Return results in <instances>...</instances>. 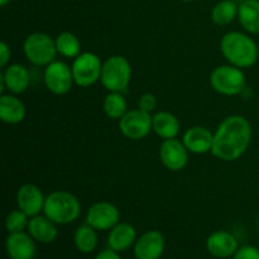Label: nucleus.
Listing matches in <instances>:
<instances>
[{
	"mask_svg": "<svg viewBox=\"0 0 259 259\" xmlns=\"http://www.w3.org/2000/svg\"><path fill=\"white\" fill-rule=\"evenodd\" d=\"M55 42L57 52L60 53V55H62L63 57L76 58L80 55V40H78V38L76 37L75 34H72V33H61V34L57 35Z\"/></svg>",
	"mask_w": 259,
	"mask_h": 259,
	"instance_id": "nucleus-25",
	"label": "nucleus"
},
{
	"mask_svg": "<svg viewBox=\"0 0 259 259\" xmlns=\"http://www.w3.org/2000/svg\"><path fill=\"white\" fill-rule=\"evenodd\" d=\"M210 83L222 95H238L245 86V76L239 67L233 65L219 66L210 75Z\"/></svg>",
	"mask_w": 259,
	"mask_h": 259,
	"instance_id": "nucleus-6",
	"label": "nucleus"
},
{
	"mask_svg": "<svg viewBox=\"0 0 259 259\" xmlns=\"http://www.w3.org/2000/svg\"><path fill=\"white\" fill-rule=\"evenodd\" d=\"M152 118L151 114L141 109L129 110L119 119V129L126 138L139 141L146 138L152 131Z\"/></svg>",
	"mask_w": 259,
	"mask_h": 259,
	"instance_id": "nucleus-8",
	"label": "nucleus"
},
{
	"mask_svg": "<svg viewBox=\"0 0 259 259\" xmlns=\"http://www.w3.org/2000/svg\"><path fill=\"white\" fill-rule=\"evenodd\" d=\"M5 249L10 259H33L37 250L34 239L24 232L10 233L5 240Z\"/></svg>",
	"mask_w": 259,
	"mask_h": 259,
	"instance_id": "nucleus-14",
	"label": "nucleus"
},
{
	"mask_svg": "<svg viewBox=\"0 0 259 259\" xmlns=\"http://www.w3.org/2000/svg\"><path fill=\"white\" fill-rule=\"evenodd\" d=\"M223 56L230 65L247 68L254 65L258 58V47L254 40L240 32H229L220 42Z\"/></svg>",
	"mask_w": 259,
	"mask_h": 259,
	"instance_id": "nucleus-2",
	"label": "nucleus"
},
{
	"mask_svg": "<svg viewBox=\"0 0 259 259\" xmlns=\"http://www.w3.org/2000/svg\"><path fill=\"white\" fill-rule=\"evenodd\" d=\"M23 51L27 60L34 66H48L57 55L56 42L46 33H32L25 38Z\"/></svg>",
	"mask_w": 259,
	"mask_h": 259,
	"instance_id": "nucleus-5",
	"label": "nucleus"
},
{
	"mask_svg": "<svg viewBox=\"0 0 259 259\" xmlns=\"http://www.w3.org/2000/svg\"><path fill=\"white\" fill-rule=\"evenodd\" d=\"M250 139L252 128L249 121L240 115L228 116L215 132L211 153L223 161H235L247 151Z\"/></svg>",
	"mask_w": 259,
	"mask_h": 259,
	"instance_id": "nucleus-1",
	"label": "nucleus"
},
{
	"mask_svg": "<svg viewBox=\"0 0 259 259\" xmlns=\"http://www.w3.org/2000/svg\"><path fill=\"white\" fill-rule=\"evenodd\" d=\"M45 201L46 197L43 196L42 191L35 185H23L17 192L18 209L24 211L30 218L39 215V212L43 211Z\"/></svg>",
	"mask_w": 259,
	"mask_h": 259,
	"instance_id": "nucleus-13",
	"label": "nucleus"
},
{
	"mask_svg": "<svg viewBox=\"0 0 259 259\" xmlns=\"http://www.w3.org/2000/svg\"><path fill=\"white\" fill-rule=\"evenodd\" d=\"M25 106L17 96L2 95L0 98V119L7 124H18L24 119Z\"/></svg>",
	"mask_w": 259,
	"mask_h": 259,
	"instance_id": "nucleus-21",
	"label": "nucleus"
},
{
	"mask_svg": "<svg viewBox=\"0 0 259 259\" xmlns=\"http://www.w3.org/2000/svg\"><path fill=\"white\" fill-rule=\"evenodd\" d=\"M43 212L56 224H70L80 217L81 204L75 195L60 190L46 197Z\"/></svg>",
	"mask_w": 259,
	"mask_h": 259,
	"instance_id": "nucleus-3",
	"label": "nucleus"
},
{
	"mask_svg": "<svg viewBox=\"0 0 259 259\" xmlns=\"http://www.w3.org/2000/svg\"><path fill=\"white\" fill-rule=\"evenodd\" d=\"M152 131L162 139L176 138L180 133V121L168 111H158L152 118Z\"/></svg>",
	"mask_w": 259,
	"mask_h": 259,
	"instance_id": "nucleus-20",
	"label": "nucleus"
},
{
	"mask_svg": "<svg viewBox=\"0 0 259 259\" xmlns=\"http://www.w3.org/2000/svg\"><path fill=\"white\" fill-rule=\"evenodd\" d=\"M73 243L78 252L85 253V254L94 252L98 245V235H96L95 229L88 224L81 225L73 235Z\"/></svg>",
	"mask_w": 259,
	"mask_h": 259,
	"instance_id": "nucleus-23",
	"label": "nucleus"
},
{
	"mask_svg": "<svg viewBox=\"0 0 259 259\" xmlns=\"http://www.w3.org/2000/svg\"><path fill=\"white\" fill-rule=\"evenodd\" d=\"M164 250V238L158 230H149L137 239L134 255L137 259H159Z\"/></svg>",
	"mask_w": 259,
	"mask_h": 259,
	"instance_id": "nucleus-12",
	"label": "nucleus"
},
{
	"mask_svg": "<svg viewBox=\"0 0 259 259\" xmlns=\"http://www.w3.org/2000/svg\"><path fill=\"white\" fill-rule=\"evenodd\" d=\"M137 242V232L129 223H118L110 229L108 237V245L115 252H124Z\"/></svg>",
	"mask_w": 259,
	"mask_h": 259,
	"instance_id": "nucleus-18",
	"label": "nucleus"
},
{
	"mask_svg": "<svg viewBox=\"0 0 259 259\" xmlns=\"http://www.w3.org/2000/svg\"><path fill=\"white\" fill-rule=\"evenodd\" d=\"M181 2H194V0H181Z\"/></svg>",
	"mask_w": 259,
	"mask_h": 259,
	"instance_id": "nucleus-33",
	"label": "nucleus"
},
{
	"mask_svg": "<svg viewBox=\"0 0 259 259\" xmlns=\"http://www.w3.org/2000/svg\"><path fill=\"white\" fill-rule=\"evenodd\" d=\"M28 215L20 209L14 210V211L9 212L5 218V229L10 233H19L23 232L25 228H28L29 220H28Z\"/></svg>",
	"mask_w": 259,
	"mask_h": 259,
	"instance_id": "nucleus-27",
	"label": "nucleus"
},
{
	"mask_svg": "<svg viewBox=\"0 0 259 259\" xmlns=\"http://www.w3.org/2000/svg\"><path fill=\"white\" fill-rule=\"evenodd\" d=\"M72 70L61 61H53L45 70V83L48 90L55 95H65L72 88Z\"/></svg>",
	"mask_w": 259,
	"mask_h": 259,
	"instance_id": "nucleus-9",
	"label": "nucleus"
},
{
	"mask_svg": "<svg viewBox=\"0 0 259 259\" xmlns=\"http://www.w3.org/2000/svg\"><path fill=\"white\" fill-rule=\"evenodd\" d=\"M27 229L33 239L39 243H43V244L53 243L58 237V230L57 227H56V223L48 219L46 215L45 217L35 215V217L30 218Z\"/></svg>",
	"mask_w": 259,
	"mask_h": 259,
	"instance_id": "nucleus-17",
	"label": "nucleus"
},
{
	"mask_svg": "<svg viewBox=\"0 0 259 259\" xmlns=\"http://www.w3.org/2000/svg\"><path fill=\"white\" fill-rule=\"evenodd\" d=\"M9 2L10 0H0V5H2V7H5V5H7Z\"/></svg>",
	"mask_w": 259,
	"mask_h": 259,
	"instance_id": "nucleus-32",
	"label": "nucleus"
},
{
	"mask_svg": "<svg viewBox=\"0 0 259 259\" xmlns=\"http://www.w3.org/2000/svg\"><path fill=\"white\" fill-rule=\"evenodd\" d=\"M239 5L234 0H222L214 7L211 19L217 25H228L238 17Z\"/></svg>",
	"mask_w": 259,
	"mask_h": 259,
	"instance_id": "nucleus-24",
	"label": "nucleus"
},
{
	"mask_svg": "<svg viewBox=\"0 0 259 259\" xmlns=\"http://www.w3.org/2000/svg\"><path fill=\"white\" fill-rule=\"evenodd\" d=\"M72 75L76 85L88 88L100 80L103 65L95 53H80L72 63Z\"/></svg>",
	"mask_w": 259,
	"mask_h": 259,
	"instance_id": "nucleus-7",
	"label": "nucleus"
},
{
	"mask_svg": "<svg viewBox=\"0 0 259 259\" xmlns=\"http://www.w3.org/2000/svg\"><path fill=\"white\" fill-rule=\"evenodd\" d=\"M207 252L217 258H229L238 250V240L230 233L219 230L209 235L206 240Z\"/></svg>",
	"mask_w": 259,
	"mask_h": 259,
	"instance_id": "nucleus-15",
	"label": "nucleus"
},
{
	"mask_svg": "<svg viewBox=\"0 0 259 259\" xmlns=\"http://www.w3.org/2000/svg\"><path fill=\"white\" fill-rule=\"evenodd\" d=\"M157 108V99L153 94H144L138 100V109L151 114L152 111L156 110Z\"/></svg>",
	"mask_w": 259,
	"mask_h": 259,
	"instance_id": "nucleus-28",
	"label": "nucleus"
},
{
	"mask_svg": "<svg viewBox=\"0 0 259 259\" xmlns=\"http://www.w3.org/2000/svg\"><path fill=\"white\" fill-rule=\"evenodd\" d=\"M94 259H121V258L118 255V252H115V250L109 248V249L101 250V252L99 253V254Z\"/></svg>",
	"mask_w": 259,
	"mask_h": 259,
	"instance_id": "nucleus-31",
	"label": "nucleus"
},
{
	"mask_svg": "<svg viewBox=\"0 0 259 259\" xmlns=\"http://www.w3.org/2000/svg\"><path fill=\"white\" fill-rule=\"evenodd\" d=\"M10 60V48L5 42L0 43V66L5 67Z\"/></svg>",
	"mask_w": 259,
	"mask_h": 259,
	"instance_id": "nucleus-30",
	"label": "nucleus"
},
{
	"mask_svg": "<svg viewBox=\"0 0 259 259\" xmlns=\"http://www.w3.org/2000/svg\"><path fill=\"white\" fill-rule=\"evenodd\" d=\"M104 113L110 119H120L126 113V101L120 93H110L103 104Z\"/></svg>",
	"mask_w": 259,
	"mask_h": 259,
	"instance_id": "nucleus-26",
	"label": "nucleus"
},
{
	"mask_svg": "<svg viewBox=\"0 0 259 259\" xmlns=\"http://www.w3.org/2000/svg\"><path fill=\"white\" fill-rule=\"evenodd\" d=\"M132 77L129 61L123 56H111L103 63L101 83L110 93H121L128 88Z\"/></svg>",
	"mask_w": 259,
	"mask_h": 259,
	"instance_id": "nucleus-4",
	"label": "nucleus"
},
{
	"mask_svg": "<svg viewBox=\"0 0 259 259\" xmlns=\"http://www.w3.org/2000/svg\"><path fill=\"white\" fill-rule=\"evenodd\" d=\"M2 77L4 80L5 88L13 94H22L28 89L30 83L29 71L22 65H10L5 68L2 73Z\"/></svg>",
	"mask_w": 259,
	"mask_h": 259,
	"instance_id": "nucleus-19",
	"label": "nucleus"
},
{
	"mask_svg": "<svg viewBox=\"0 0 259 259\" xmlns=\"http://www.w3.org/2000/svg\"><path fill=\"white\" fill-rule=\"evenodd\" d=\"M182 142L189 152L195 154H204L211 152L214 134L204 126H192L185 132Z\"/></svg>",
	"mask_w": 259,
	"mask_h": 259,
	"instance_id": "nucleus-16",
	"label": "nucleus"
},
{
	"mask_svg": "<svg viewBox=\"0 0 259 259\" xmlns=\"http://www.w3.org/2000/svg\"><path fill=\"white\" fill-rule=\"evenodd\" d=\"M233 259H259V249L254 247H242L237 250Z\"/></svg>",
	"mask_w": 259,
	"mask_h": 259,
	"instance_id": "nucleus-29",
	"label": "nucleus"
},
{
	"mask_svg": "<svg viewBox=\"0 0 259 259\" xmlns=\"http://www.w3.org/2000/svg\"><path fill=\"white\" fill-rule=\"evenodd\" d=\"M238 19L247 32L259 33V0H243L238 9Z\"/></svg>",
	"mask_w": 259,
	"mask_h": 259,
	"instance_id": "nucleus-22",
	"label": "nucleus"
},
{
	"mask_svg": "<svg viewBox=\"0 0 259 259\" xmlns=\"http://www.w3.org/2000/svg\"><path fill=\"white\" fill-rule=\"evenodd\" d=\"M159 158L166 168L180 171L185 168L189 161V149L179 139H164L159 147Z\"/></svg>",
	"mask_w": 259,
	"mask_h": 259,
	"instance_id": "nucleus-11",
	"label": "nucleus"
},
{
	"mask_svg": "<svg viewBox=\"0 0 259 259\" xmlns=\"http://www.w3.org/2000/svg\"><path fill=\"white\" fill-rule=\"evenodd\" d=\"M119 210L113 204L106 201L91 205L86 214V224L95 230H110L119 223Z\"/></svg>",
	"mask_w": 259,
	"mask_h": 259,
	"instance_id": "nucleus-10",
	"label": "nucleus"
}]
</instances>
